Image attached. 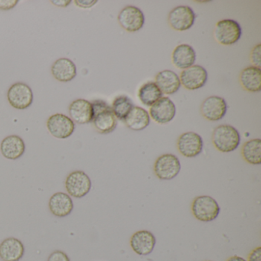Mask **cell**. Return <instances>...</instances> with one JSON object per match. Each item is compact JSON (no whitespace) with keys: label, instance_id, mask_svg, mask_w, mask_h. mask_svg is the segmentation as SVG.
<instances>
[{"label":"cell","instance_id":"obj_1","mask_svg":"<svg viewBox=\"0 0 261 261\" xmlns=\"http://www.w3.org/2000/svg\"><path fill=\"white\" fill-rule=\"evenodd\" d=\"M93 124L100 134H111L115 130L117 126V119L113 112L112 108L101 100L93 102Z\"/></svg>","mask_w":261,"mask_h":261},{"label":"cell","instance_id":"obj_2","mask_svg":"<svg viewBox=\"0 0 261 261\" xmlns=\"http://www.w3.org/2000/svg\"><path fill=\"white\" fill-rule=\"evenodd\" d=\"M241 142V136L236 128L230 125L223 124L217 126L212 134L214 146L221 152H230L238 149Z\"/></svg>","mask_w":261,"mask_h":261},{"label":"cell","instance_id":"obj_3","mask_svg":"<svg viewBox=\"0 0 261 261\" xmlns=\"http://www.w3.org/2000/svg\"><path fill=\"white\" fill-rule=\"evenodd\" d=\"M192 212L198 221L210 222L218 218L220 207L215 198L208 195H201L192 201Z\"/></svg>","mask_w":261,"mask_h":261},{"label":"cell","instance_id":"obj_4","mask_svg":"<svg viewBox=\"0 0 261 261\" xmlns=\"http://www.w3.org/2000/svg\"><path fill=\"white\" fill-rule=\"evenodd\" d=\"M242 30L236 21L224 19L217 22L214 30V37L222 45H231L241 39Z\"/></svg>","mask_w":261,"mask_h":261},{"label":"cell","instance_id":"obj_5","mask_svg":"<svg viewBox=\"0 0 261 261\" xmlns=\"http://www.w3.org/2000/svg\"><path fill=\"white\" fill-rule=\"evenodd\" d=\"M153 169L154 173L160 179H173L181 170V163L176 155L163 154L155 160Z\"/></svg>","mask_w":261,"mask_h":261},{"label":"cell","instance_id":"obj_6","mask_svg":"<svg viewBox=\"0 0 261 261\" xmlns=\"http://www.w3.org/2000/svg\"><path fill=\"white\" fill-rule=\"evenodd\" d=\"M65 188L70 196L76 198H83L91 190V178L82 171H74L67 177Z\"/></svg>","mask_w":261,"mask_h":261},{"label":"cell","instance_id":"obj_7","mask_svg":"<svg viewBox=\"0 0 261 261\" xmlns=\"http://www.w3.org/2000/svg\"><path fill=\"white\" fill-rule=\"evenodd\" d=\"M195 18V13L191 7L179 6L169 13L168 22L172 30L183 32L193 27Z\"/></svg>","mask_w":261,"mask_h":261},{"label":"cell","instance_id":"obj_8","mask_svg":"<svg viewBox=\"0 0 261 261\" xmlns=\"http://www.w3.org/2000/svg\"><path fill=\"white\" fill-rule=\"evenodd\" d=\"M9 103L18 110H25L31 106L33 101V93L31 88L25 83L14 84L7 93Z\"/></svg>","mask_w":261,"mask_h":261},{"label":"cell","instance_id":"obj_9","mask_svg":"<svg viewBox=\"0 0 261 261\" xmlns=\"http://www.w3.org/2000/svg\"><path fill=\"white\" fill-rule=\"evenodd\" d=\"M47 128L50 134L56 138L67 139L72 135L75 125L68 116L56 114L48 119Z\"/></svg>","mask_w":261,"mask_h":261},{"label":"cell","instance_id":"obj_10","mask_svg":"<svg viewBox=\"0 0 261 261\" xmlns=\"http://www.w3.org/2000/svg\"><path fill=\"white\" fill-rule=\"evenodd\" d=\"M149 114L155 123L166 124L175 117L176 108L169 97H163L150 107Z\"/></svg>","mask_w":261,"mask_h":261},{"label":"cell","instance_id":"obj_11","mask_svg":"<svg viewBox=\"0 0 261 261\" xmlns=\"http://www.w3.org/2000/svg\"><path fill=\"white\" fill-rule=\"evenodd\" d=\"M118 22L122 28L129 33H136L143 28L145 23V16L138 7H125L118 15Z\"/></svg>","mask_w":261,"mask_h":261},{"label":"cell","instance_id":"obj_12","mask_svg":"<svg viewBox=\"0 0 261 261\" xmlns=\"http://www.w3.org/2000/svg\"><path fill=\"white\" fill-rule=\"evenodd\" d=\"M177 149L183 156L187 158L196 157L202 152V138L196 133H184L177 140Z\"/></svg>","mask_w":261,"mask_h":261},{"label":"cell","instance_id":"obj_13","mask_svg":"<svg viewBox=\"0 0 261 261\" xmlns=\"http://www.w3.org/2000/svg\"><path fill=\"white\" fill-rule=\"evenodd\" d=\"M180 82L186 89L194 91L202 88L207 81V72L201 65H194L183 70L180 74Z\"/></svg>","mask_w":261,"mask_h":261},{"label":"cell","instance_id":"obj_14","mask_svg":"<svg viewBox=\"0 0 261 261\" xmlns=\"http://www.w3.org/2000/svg\"><path fill=\"white\" fill-rule=\"evenodd\" d=\"M227 110L226 100L218 96L207 97L201 106V115L210 121H218L224 118Z\"/></svg>","mask_w":261,"mask_h":261},{"label":"cell","instance_id":"obj_15","mask_svg":"<svg viewBox=\"0 0 261 261\" xmlns=\"http://www.w3.org/2000/svg\"><path fill=\"white\" fill-rule=\"evenodd\" d=\"M129 243L131 248L137 254L146 256L154 250L156 239L153 233L149 230H139L132 235Z\"/></svg>","mask_w":261,"mask_h":261},{"label":"cell","instance_id":"obj_16","mask_svg":"<svg viewBox=\"0 0 261 261\" xmlns=\"http://www.w3.org/2000/svg\"><path fill=\"white\" fill-rule=\"evenodd\" d=\"M68 111L71 120L79 124L91 123L94 117L92 103L85 99H77L71 102Z\"/></svg>","mask_w":261,"mask_h":261},{"label":"cell","instance_id":"obj_17","mask_svg":"<svg viewBox=\"0 0 261 261\" xmlns=\"http://www.w3.org/2000/svg\"><path fill=\"white\" fill-rule=\"evenodd\" d=\"M172 61L178 69H187L195 65L196 53L191 45L181 44L175 47L172 51Z\"/></svg>","mask_w":261,"mask_h":261},{"label":"cell","instance_id":"obj_18","mask_svg":"<svg viewBox=\"0 0 261 261\" xmlns=\"http://www.w3.org/2000/svg\"><path fill=\"white\" fill-rule=\"evenodd\" d=\"M48 206L51 214L59 218L68 216L74 208V204L71 197L64 192L54 194L50 198Z\"/></svg>","mask_w":261,"mask_h":261},{"label":"cell","instance_id":"obj_19","mask_svg":"<svg viewBox=\"0 0 261 261\" xmlns=\"http://www.w3.org/2000/svg\"><path fill=\"white\" fill-rule=\"evenodd\" d=\"M0 150L5 158L11 160H17L25 152V143L19 136H9L4 139L1 143Z\"/></svg>","mask_w":261,"mask_h":261},{"label":"cell","instance_id":"obj_20","mask_svg":"<svg viewBox=\"0 0 261 261\" xmlns=\"http://www.w3.org/2000/svg\"><path fill=\"white\" fill-rule=\"evenodd\" d=\"M155 83L163 94L171 95L176 93L181 87L178 74L170 70L160 71L155 77Z\"/></svg>","mask_w":261,"mask_h":261},{"label":"cell","instance_id":"obj_21","mask_svg":"<svg viewBox=\"0 0 261 261\" xmlns=\"http://www.w3.org/2000/svg\"><path fill=\"white\" fill-rule=\"evenodd\" d=\"M53 77L61 82H68L77 75L75 64L66 58L58 59L51 66Z\"/></svg>","mask_w":261,"mask_h":261},{"label":"cell","instance_id":"obj_22","mask_svg":"<svg viewBox=\"0 0 261 261\" xmlns=\"http://www.w3.org/2000/svg\"><path fill=\"white\" fill-rule=\"evenodd\" d=\"M24 252L23 244L16 238H7L0 244V258L4 261H19Z\"/></svg>","mask_w":261,"mask_h":261},{"label":"cell","instance_id":"obj_23","mask_svg":"<svg viewBox=\"0 0 261 261\" xmlns=\"http://www.w3.org/2000/svg\"><path fill=\"white\" fill-rule=\"evenodd\" d=\"M241 86L249 92H259L261 89V69L254 66L247 67L239 76Z\"/></svg>","mask_w":261,"mask_h":261},{"label":"cell","instance_id":"obj_24","mask_svg":"<svg viewBox=\"0 0 261 261\" xmlns=\"http://www.w3.org/2000/svg\"><path fill=\"white\" fill-rule=\"evenodd\" d=\"M124 122L129 129L134 131H141L149 126L150 117L146 110L140 107H134L125 119Z\"/></svg>","mask_w":261,"mask_h":261},{"label":"cell","instance_id":"obj_25","mask_svg":"<svg viewBox=\"0 0 261 261\" xmlns=\"http://www.w3.org/2000/svg\"><path fill=\"white\" fill-rule=\"evenodd\" d=\"M243 159L249 164L259 165L261 163V140L253 139L246 142L241 149Z\"/></svg>","mask_w":261,"mask_h":261},{"label":"cell","instance_id":"obj_26","mask_svg":"<svg viewBox=\"0 0 261 261\" xmlns=\"http://www.w3.org/2000/svg\"><path fill=\"white\" fill-rule=\"evenodd\" d=\"M138 97L143 105L151 107L163 97V93L155 82H149L142 85L139 90Z\"/></svg>","mask_w":261,"mask_h":261},{"label":"cell","instance_id":"obj_27","mask_svg":"<svg viewBox=\"0 0 261 261\" xmlns=\"http://www.w3.org/2000/svg\"><path fill=\"white\" fill-rule=\"evenodd\" d=\"M134 108L132 100L126 95H120L116 97L111 107L117 119L123 121Z\"/></svg>","mask_w":261,"mask_h":261},{"label":"cell","instance_id":"obj_28","mask_svg":"<svg viewBox=\"0 0 261 261\" xmlns=\"http://www.w3.org/2000/svg\"><path fill=\"white\" fill-rule=\"evenodd\" d=\"M261 45L257 44L253 47L250 55V62L256 68H260L261 67Z\"/></svg>","mask_w":261,"mask_h":261},{"label":"cell","instance_id":"obj_29","mask_svg":"<svg viewBox=\"0 0 261 261\" xmlns=\"http://www.w3.org/2000/svg\"><path fill=\"white\" fill-rule=\"evenodd\" d=\"M48 261H70V259L65 252L56 250L48 256Z\"/></svg>","mask_w":261,"mask_h":261},{"label":"cell","instance_id":"obj_30","mask_svg":"<svg viewBox=\"0 0 261 261\" xmlns=\"http://www.w3.org/2000/svg\"><path fill=\"white\" fill-rule=\"evenodd\" d=\"M18 3V0H0V10H12L17 5Z\"/></svg>","mask_w":261,"mask_h":261},{"label":"cell","instance_id":"obj_31","mask_svg":"<svg viewBox=\"0 0 261 261\" xmlns=\"http://www.w3.org/2000/svg\"><path fill=\"white\" fill-rule=\"evenodd\" d=\"M97 0L94 1H89V0H75L74 4L77 7H81V8H91V7H94L96 4H97Z\"/></svg>","mask_w":261,"mask_h":261},{"label":"cell","instance_id":"obj_32","mask_svg":"<svg viewBox=\"0 0 261 261\" xmlns=\"http://www.w3.org/2000/svg\"><path fill=\"white\" fill-rule=\"evenodd\" d=\"M247 261H261V247L253 249L248 256Z\"/></svg>","mask_w":261,"mask_h":261},{"label":"cell","instance_id":"obj_33","mask_svg":"<svg viewBox=\"0 0 261 261\" xmlns=\"http://www.w3.org/2000/svg\"><path fill=\"white\" fill-rule=\"evenodd\" d=\"M51 3H53V4H54L55 6H57V7H67L68 6L70 5V4H71V0H63V1H62V0H56V1H51Z\"/></svg>","mask_w":261,"mask_h":261},{"label":"cell","instance_id":"obj_34","mask_svg":"<svg viewBox=\"0 0 261 261\" xmlns=\"http://www.w3.org/2000/svg\"><path fill=\"white\" fill-rule=\"evenodd\" d=\"M226 261H247L244 258L239 256H233L229 257Z\"/></svg>","mask_w":261,"mask_h":261},{"label":"cell","instance_id":"obj_35","mask_svg":"<svg viewBox=\"0 0 261 261\" xmlns=\"http://www.w3.org/2000/svg\"><path fill=\"white\" fill-rule=\"evenodd\" d=\"M207 261H209V260H207Z\"/></svg>","mask_w":261,"mask_h":261}]
</instances>
